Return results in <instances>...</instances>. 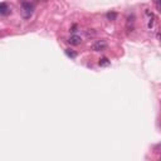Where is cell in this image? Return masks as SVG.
<instances>
[{"instance_id": "obj_1", "label": "cell", "mask_w": 161, "mask_h": 161, "mask_svg": "<svg viewBox=\"0 0 161 161\" xmlns=\"http://www.w3.org/2000/svg\"><path fill=\"white\" fill-rule=\"evenodd\" d=\"M33 11H34V6L32 5L29 1H25V0H23L22 1V14L25 19H28V18H30L32 14H33Z\"/></svg>"}, {"instance_id": "obj_2", "label": "cell", "mask_w": 161, "mask_h": 161, "mask_svg": "<svg viewBox=\"0 0 161 161\" xmlns=\"http://www.w3.org/2000/svg\"><path fill=\"white\" fill-rule=\"evenodd\" d=\"M107 48V42L106 40H96L95 43L91 45V49L93 52H102Z\"/></svg>"}, {"instance_id": "obj_3", "label": "cell", "mask_w": 161, "mask_h": 161, "mask_svg": "<svg viewBox=\"0 0 161 161\" xmlns=\"http://www.w3.org/2000/svg\"><path fill=\"white\" fill-rule=\"evenodd\" d=\"M133 24H135V15L131 14V15L127 16V19H126V28H127V30L132 32L133 30Z\"/></svg>"}, {"instance_id": "obj_4", "label": "cell", "mask_w": 161, "mask_h": 161, "mask_svg": "<svg viewBox=\"0 0 161 161\" xmlns=\"http://www.w3.org/2000/svg\"><path fill=\"white\" fill-rule=\"evenodd\" d=\"M68 43L71 45H79L82 43V39H80V37H78V35H72L68 39Z\"/></svg>"}, {"instance_id": "obj_5", "label": "cell", "mask_w": 161, "mask_h": 161, "mask_svg": "<svg viewBox=\"0 0 161 161\" xmlns=\"http://www.w3.org/2000/svg\"><path fill=\"white\" fill-rule=\"evenodd\" d=\"M0 14H1V15L10 14V8L8 6L6 3H1V4H0Z\"/></svg>"}, {"instance_id": "obj_6", "label": "cell", "mask_w": 161, "mask_h": 161, "mask_svg": "<svg viewBox=\"0 0 161 161\" xmlns=\"http://www.w3.org/2000/svg\"><path fill=\"white\" fill-rule=\"evenodd\" d=\"M98 64H100L101 67H108L109 64H111V61H109V59H108V58H106V57H103V58H101V59H100Z\"/></svg>"}, {"instance_id": "obj_7", "label": "cell", "mask_w": 161, "mask_h": 161, "mask_svg": "<svg viewBox=\"0 0 161 161\" xmlns=\"http://www.w3.org/2000/svg\"><path fill=\"white\" fill-rule=\"evenodd\" d=\"M64 53H66V56H67V57H69V58H72V59L77 57V53H76L74 50H72V49H66V50H64Z\"/></svg>"}, {"instance_id": "obj_8", "label": "cell", "mask_w": 161, "mask_h": 161, "mask_svg": "<svg viewBox=\"0 0 161 161\" xmlns=\"http://www.w3.org/2000/svg\"><path fill=\"white\" fill-rule=\"evenodd\" d=\"M106 16H107L108 20H111V22H112V20H116V18H117V13H115V11H108Z\"/></svg>"}, {"instance_id": "obj_9", "label": "cell", "mask_w": 161, "mask_h": 161, "mask_svg": "<svg viewBox=\"0 0 161 161\" xmlns=\"http://www.w3.org/2000/svg\"><path fill=\"white\" fill-rule=\"evenodd\" d=\"M155 3V6H156V10L159 13H161V0H154Z\"/></svg>"}, {"instance_id": "obj_10", "label": "cell", "mask_w": 161, "mask_h": 161, "mask_svg": "<svg viewBox=\"0 0 161 161\" xmlns=\"http://www.w3.org/2000/svg\"><path fill=\"white\" fill-rule=\"evenodd\" d=\"M152 25H154V15L151 16V19H150V22H149V28H152Z\"/></svg>"}, {"instance_id": "obj_11", "label": "cell", "mask_w": 161, "mask_h": 161, "mask_svg": "<svg viewBox=\"0 0 161 161\" xmlns=\"http://www.w3.org/2000/svg\"><path fill=\"white\" fill-rule=\"evenodd\" d=\"M71 32H72V33H76V32H77V25H76V24H74V25H73V27H72V29H71Z\"/></svg>"}]
</instances>
